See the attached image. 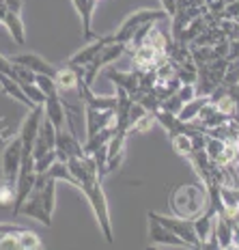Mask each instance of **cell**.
Returning a JSON list of instances; mask_svg holds the SVG:
<instances>
[{"instance_id":"cell-27","label":"cell","mask_w":239,"mask_h":250,"mask_svg":"<svg viewBox=\"0 0 239 250\" xmlns=\"http://www.w3.org/2000/svg\"><path fill=\"white\" fill-rule=\"evenodd\" d=\"M224 145H226V143H224L222 138H218V136H207L205 147H202V149H205V153L209 155V160L214 162V160L218 158V153H220V151L224 149Z\"/></svg>"},{"instance_id":"cell-29","label":"cell","mask_w":239,"mask_h":250,"mask_svg":"<svg viewBox=\"0 0 239 250\" xmlns=\"http://www.w3.org/2000/svg\"><path fill=\"white\" fill-rule=\"evenodd\" d=\"M35 84L41 88V93H43V95H54V93H59V88H56L54 80H52L50 76L37 74V76H35Z\"/></svg>"},{"instance_id":"cell-14","label":"cell","mask_w":239,"mask_h":250,"mask_svg":"<svg viewBox=\"0 0 239 250\" xmlns=\"http://www.w3.org/2000/svg\"><path fill=\"white\" fill-rule=\"evenodd\" d=\"M76 7V11L80 13L82 20V33H84L86 41L97 39V33H93V13L97 9V0H71Z\"/></svg>"},{"instance_id":"cell-28","label":"cell","mask_w":239,"mask_h":250,"mask_svg":"<svg viewBox=\"0 0 239 250\" xmlns=\"http://www.w3.org/2000/svg\"><path fill=\"white\" fill-rule=\"evenodd\" d=\"M56 160H59V158H56V151L54 149L48 151V153H43L41 158H35V173H37V175L45 173V170L52 166V162H56Z\"/></svg>"},{"instance_id":"cell-25","label":"cell","mask_w":239,"mask_h":250,"mask_svg":"<svg viewBox=\"0 0 239 250\" xmlns=\"http://www.w3.org/2000/svg\"><path fill=\"white\" fill-rule=\"evenodd\" d=\"M22 86V91H24V95L28 97V102L33 104V106H43V102H45V95L41 93V88L35 84V82H28V84H20Z\"/></svg>"},{"instance_id":"cell-26","label":"cell","mask_w":239,"mask_h":250,"mask_svg":"<svg viewBox=\"0 0 239 250\" xmlns=\"http://www.w3.org/2000/svg\"><path fill=\"white\" fill-rule=\"evenodd\" d=\"M153 125H155V117L151 112H144L142 117H138L136 121L127 127V134H132V132H147V129H151Z\"/></svg>"},{"instance_id":"cell-32","label":"cell","mask_w":239,"mask_h":250,"mask_svg":"<svg viewBox=\"0 0 239 250\" xmlns=\"http://www.w3.org/2000/svg\"><path fill=\"white\" fill-rule=\"evenodd\" d=\"M175 95L185 104V102H190L192 97H196V86H194V84H181V86L175 91Z\"/></svg>"},{"instance_id":"cell-31","label":"cell","mask_w":239,"mask_h":250,"mask_svg":"<svg viewBox=\"0 0 239 250\" xmlns=\"http://www.w3.org/2000/svg\"><path fill=\"white\" fill-rule=\"evenodd\" d=\"M13 199H15V186L4 181V186H0V207L13 205Z\"/></svg>"},{"instance_id":"cell-2","label":"cell","mask_w":239,"mask_h":250,"mask_svg":"<svg viewBox=\"0 0 239 250\" xmlns=\"http://www.w3.org/2000/svg\"><path fill=\"white\" fill-rule=\"evenodd\" d=\"M207 207V188L205 184L179 186L170 194V209L175 216L194 220L196 216Z\"/></svg>"},{"instance_id":"cell-21","label":"cell","mask_w":239,"mask_h":250,"mask_svg":"<svg viewBox=\"0 0 239 250\" xmlns=\"http://www.w3.org/2000/svg\"><path fill=\"white\" fill-rule=\"evenodd\" d=\"M43 244L37 233L28 231V229H20L18 231V250H39Z\"/></svg>"},{"instance_id":"cell-8","label":"cell","mask_w":239,"mask_h":250,"mask_svg":"<svg viewBox=\"0 0 239 250\" xmlns=\"http://www.w3.org/2000/svg\"><path fill=\"white\" fill-rule=\"evenodd\" d=\"M20 213H24V216H28V218H35V220H39L41 225H45V227H52V216L45 211L43 201H41V194H39V188H33V190H30V194L26 196V201L20 205L18 216Z\"/></svg>"},{"instance_id":"cell-20","label":"cell","mask_w":239,"mask_h":250,"mask_svg":"<svg viewBox=\"0 0 239 250\" xmlns=\"http://www.w3.org/2000/svg\"><path fill=\"white\" fill-rule=\"evenodd\" d=\"M153 117H155V121L162 123L164 127L168 129L170 136H173V134H177V132H183V129H185V123H181L179 119H177V114L164 110V108H158V110L153 112Z\"/></svg>"},{"instance_id":"cell-7","label":"cell","mask_w":239,"mask_h":250,"mask_svg":"<svg viewBox=\"0 0 239 250\" xmlns=\"http://www.w3.org/2000/svg\"><path fill=\"white\" fill-rule=\"evenodd\" d=\"M41 119H43V106H33L30 112L24 117V123L18 134L20 140H22V151H30V153H33V143H35L37 129L41 125Z\"/></svg>"},{"instance_id":"cell-15","label":"cell","mask_w":239,"mask_h":250,"mask_svg":"<svg viewBox=\"0 0 239 250\" xmlns=\"http://www.w3.org/2000/svg\"><path fill=\"white\" fill-rule=\"evenodd\" d=\"M43 117L50 119V123L54 125L56 129L65 127V108H63V100H60L59 93H54V95H45Z\"/></svg>"},{"instance_id":"cell-13","label":"cell","mask_w":239,"mask_h":250,"mask_svg":"<svg viewBox=\"0 0 239 250\" xmlns=\"http://www.w3.org/2000/svg\"><path fill=\"white\" fill-rule=\"evenodd\" d=\"M149 242L151 244H162V246H188L183 239H179L170 229H166L164 225H159L158 220L149 218Z\"/></svg>"},{"instance_id":"cell-6","label":"cell","mask_w":239,"mask_h":250,"mask_svg":"<svg viewBox=\"0 0 239 250\" xmlns=\"http://www.w3.org/2000/svg\"><path fill=\"white\" fill-rule=\"evenodd\" d=\"M54 151H56V158H59L60 162H67L69 158H82V155H86L84 149H82V145H80V140H78V136H74L67 127L56 129Z\"/></svg>"},{"instance_id":"cell-30","label":"cell","mask_w":239,"mask_h":250,"mask_svg":"<svg viewBox=\"0 0 239 250\" xmlns=\"http://www.w3.org/2000/svg\"><path fill=\"white\" fill-rule=\"evenodd\" d=\"M35 76L28 67H22V65H15L13 62V80L20 82V84H28V82H35Z\"/></svg>"},{"instance_id":"cell-10","label":"cell","mask_w":239,"mask_h":250,"mask_svg":"<svg viewBox=\"0 0 239 250\" xmlns=\"http://www.w3.org/2000/svg\"><path fill=\"white\" fill-rule=\"evenodd\" d=\"M54 143H56V127L50 123V119H41V125L37 129V136H35V143H33V158H41L43 153L54 149Z\"/></svg>"},{"instance_id":"cell-35","label":"cell","mask_w":239,"mask_h":250,"mask_svg":"<svg viewBox=\"0 0 239 250\" xmlns=\"http://www.w3.org/2000/svg\"><path fill=\"white\" fill-rule=\"evenodd\" d=\"M4 13H7V7H4V0H0V24H2Z\"/></svg>"},{"instance_id":"cell-5","label":"cell","mask_w":239,"mask_h":250,"mask_svg":"<svg viewBox=\"0 0 239 250\" xmlns=\"http://www.w3.org/2000/svg\"><path fill=\"white\" fill-rule=\"evenodd\" d=\"M20 164H22V140H20V136H15L11 138V143H7V147L2 151V177L7 184L15 186Z\"/></svg>"},{"instance_id":"cell-33","label":"cell","mask_w":239,"mask_h":250,"mask_svg":"<svg viewBox=\"0 0 239 250\" xmlns=\"http://www.w3.org/2000/svg\"><path fill=\"white\" fill-rule=\"evenodd\" d=\"M159 2H162V9L166 11L168 18H173V15L177 13V0H159Z\"/></svg>"},{"instance_id":"cell-36","label":"cell","mask_w":239,"mask_h":250,"mask_svg":"<svg viewBox=\"0 0 239 250\" xmlns=\"http://www.w3.org/2000/svg\"><path fill=\"white\" fill-rule=\"evenodd\" d=\"M202 2H205V7H211V4L218 2V0H202Z\"/></svg>"},{"instance_id":"cell-23","label":"cell","mask_w":239,"mask_h":250,"mask_svg":"<svg viewBox=\"0 0 239 250\" xmlns=\"http://www.w3.org/2000/svg\"><path fill=\"white\" fill-rule=\"evenodd\" d=\"M45 177H52V179H63V181H69V184H74L76 186V179H74V175H71V170L67 168V162H60V160H56V162H52V166L48 170L43 173Z\"/></svg>"},{"instance_id":"cell-19","label":"cell","mask_w":239,"mask_h":250,"mask_svg":"<svg viewBox=\"0 0 239 250\" xmlns=\"http://www.w3.org/2000/svg\"><path fill=\"white\" fill-rule=\"evenodd\" d=\"M0 88H2V93H4V95H9L11 100L24 104V106H28V108H33V104H30L28 97L24 95V91H22V86H20V82H15L11 76L0 74Z\"/></svg>"},{"instance_id":"cell-22","label":"cell","mask_w":239,"mask_h":250,"mask_svg":"<svg viewBox=\"0 0 239 250\" xmlns=\"http://www.w3.org/2000/svg\"><path fill=\"white\" fill-rule=\"evenodd\" d=\"M170 143H173V149L181 155V158H190L192 151H194V147H192V140H190L188 134H185V129H183V132L173 134V136H170Z\"/></svg>"},{"instance_id":"cell-24","label":"cell","mask_w":239,"mask_h":250,"mask_svg":"<svg viewBox=\"0 0 239 250\" xmlns=\"http://www.w3.org/2000/svg\"><path fill=\"white\" fill-rule=\"evenodd\" d=\"M209 104H214L216 110H218V112H222V114H226V117H233V112L237 110V102L233 100L231 95H228V91H226L222 97H218L216 102H209Z\"/></svg>"},{"instance_id":"cell-3","label":"cell","mask_w":239,"mask_h":250,"mask_svg":"<svg viewBox=\"0 0 239 250\" xmlns=\"http://www.w3.org/2000/svg\"><path fill=\"white\" fill-rule=\"evenodd\" d=\"M168 18L164 9H142V11H136L132 13L125 22L121 24V28L117 30L114 35H108L106 41H119V43H129L132 35L136 33L142 24H149V22H159V20Z\"/></svg>"},{"instance_id":"cell-17","label":"cell","mask_w":239,"mask_h":250,"mask_svg":"<svg viewBox=\"0 0 239 250\" xmlns=\"http://www.w3.org/2000/svg\"><path fill=\"white\" fill-rule=\"evenodd\" d=\"M209 104V95H196L192 97L190 102H185L183 106L179 108V112H177V119H179L181 123H192L196 119V114H199L202 108Z\"/></svg>"},{"instance_id":"cell-4","label":"cell","mask_w":239,"mask_h":250,"mask_svg":"<svg viewBox=\"0 0 239 250\" xmlns=\"http://www.w3.org/2000/svg\"><path fill=\"white\" fill-rule=\"evenodd\" d=\"M149 218H153L159 225L170 229V231L179 239H183L190 248H200V242L194 233V225H192V220H188V218H179V216L170 218V216H162V213H158V211H149Z\"/></svg>"},{"instance_id":"cell-18","label":"cell","mask_w":239,"mask_h":250,"mask_svg":"<svg viewBox=\"0 0 239 250\" xmlns=\"http://www.w3.org/2000/svg\"><path fill=\"white\" fill-rule=\"evenodd\" d=\"M2 24L7 26L9 35H11V39L15 41L18 45H24L26 43V30H24V22L22 18H20V13H13V11H7L2 18Z\"/></svg>"},{"instance_id":"cell-16","label":"cell","mask_w":239,"mask_h":250,"mask_svg":"<svg viewBox=\"0 0 239 250\" xmlns=\"http://www.w3.org/2000/svg\"><path fill=\"white\" fill-rule=\"evenodd\" d=\"M103 43H106V37L93 39V43H88L86 48H82L80 52H76V54L67 61V65H71V67H84V65H88V62L100 54V50L103 48Z\"/></svg>"},{"instance_id":"cell-11","label":"cell","mask_w":239,"mask_h":250,"mask_svg":"<svg viewBox=\"0 0 239 250\" xmlns=\"http://www.w3.org/2000/svg\"><path fill=\"white\" fill-rule=\"evenodd\" d=\"M9 61L15 62V65H22L28 67L33 74H43V76H54L56 74V67L50 65L45 59H41L39 54H33V52H22V54H13L9 56Z\"/></svg>"},{"instance_id":"cell-1","label":"cell","mask_w":239,"mask_h":250,"mask_svg":"<svg viewBox=\"0 0 239 250\" xmlns=\"http://www.w3.org/2000/svg\"><path fill=\"white\" fill-rule=\"evenodd\" d=\"M67 168L71 170L76 179V186L82 190V194L88 199L95 213L100 229L106 237L108 244L114 242V233H112V222H110V211H108V201L106 194L101 190V177L97 175V166L93 162L91 155H82V158H69L67 160Z\"/></svg>"},{"instance_id":"cell-12","label":"cell","mask_w":239,"mask_h":250,"mask_svg":"<svg viewBox=\"0 0 239 250\" xmlns=\"http://www.w3.org/2000/svg\"><path fill=\"white\" fill-rule=\"evenodd\" d=\"M108 80L114 82V86H121L123 91L129 93V97H134L138 93V86H140V76L142 71L140 69H134V71H119V69H108L106 71Z\"/></svg>"},{"instance_id":"cell-34","label":"cell","mask_w":239,"mask_h":250,"mask_svg":"<svg viewBox=\"0 0 239 250\" xmlns=\"http://www.w3.org/2000/svg\"><path fill=\"white\" fill-rule=\"evenodd\" d=\"M4 7H7V11L22 13V0H4Z\"/></svg>"},{"instance_id":"cell-9","label":"cell","mask_w":239,"mask_h":250,"mask_svg":"<svg viewBox=\"0 0 239 250\" xmlns=\"http://www.w3.org/2000/svg\"><path fill=\"white\" fill-rule=\"evenodd\" d=\"M80 74H82V67L65 65V67H60V69L56 67V74L52 76V80H54L56 88H59V95H69V93H76Z\"/></svg>"}]
</instances>
